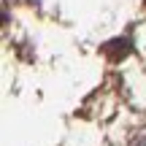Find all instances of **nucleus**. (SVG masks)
<instances>
[{
    "label": "nucleus",
    "instance_id": "obj_1",
    "mask_svg": "<svg viewBox=\"0 0 146 146\" xmlns=\"http://www.w3.org/2000/svg\"><path fill=\"white\" fill-rule=\"evenodd\" d=\"M106 54H108V60L119 62L122 57L130 54V41H127V38H116V41H111L108 46H106Z\"/></svg>",
    "mask_w": 146,
    "mask_h": 146
},
{
    "label": "nucleus",
    "instance_id": "obj_2",
    "mask_svg": "<svg viewBox=\"0 0 146 146\" xmlns=\"http://www.w3.org/2000/svg\"><path fill=\"white\" fill-rule=\"evenodd\" d=\"M141 146H146V141H143V143H141Z\"/></svg>",
    "mask_w": 146,
    "mask_h": 146
}]
</instances>
